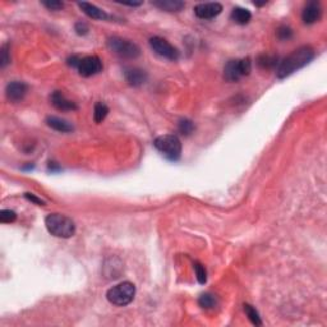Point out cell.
Masks as SVG:
<instances>
[{
    "instance_id": "22",
    "label": "cell",
    "mask_w": 327,
    "mask_h": 327,
    "mask_svg": "<svg viewBox=\"0 0 327 327\" xmlns=\"http://www.w3.org/2000/svg\"><path fill=\"white\" fill-rule=\"evenodd\" d=\"M178 129H179V132L183 134V136H189L191 133H193L194 124H193V122H192V120L182 119L179 122Z\"/></svg>"
},
{
    "instance_id": "8",
    "label": "cell",
    "mask_w": 327,
    "mask_h": 327,
    "mask_svg": "<svg viewBox=\"0 0 327 327\" xmlns=\"http://www.w3.org/2000/svg\"><path fill=\"white\" fill-rule=\"evenodd\" d=\"M150 46L153 51L156 52L160 57L165 58V59L169 60H178L179 58V51H178L177 47L173 46L169 41H167L165 38L158 37V36H155V37L150 38Z\"/></svg>"
},
{
    "instance_id": "2",
    "label": "cell",
    "mask_w": 327,
    "mask_h": 327,
    "mask_svg": "<svg viewBox=\"0 0 327 327\" xmlns=\"http://www.w3.org/2000/svg\"><path fill=\"white\" fill-rule=\"evenodd\" d=\"M47 232L58 238H71L76 233V225L73 220L62 213H50L45 219Z\"/></svg>"
},
{
    "instance_id": "4",
    "label": "cell",
    "mask_w": 327,
    "mask_h": 327,
    "mask_svg": "<svg viewBox=\"0 0 327 327\" xmlns=\"http://www.w3.org/2000/svg\"><path fill=\"white\" fill-rule=\"evenodd\" d=\"M153 146L168 160L178 161L182 155V143L180 139L174 134H164L153 141Z\"/></svg>"
},
{
    "instance_id": "28",
    "label": "cell",
    "mask_w": 327,
    "mask_h": 327,
    "mask_svg": "<svg viewBox=\"0 0 327 327\" xmlns=\"http://www.w3.org/2000/svg\"><path fill=\"white\" fill-rule=\"evenodd\" d=\"M74 31H76L77 32V35H79V36H85V35H87L88 33V26H87V23H85V22H77L76 25H74Z\"/></svg>"
},
{
    "instance_id": "20",
    "label": "cell",
    "mask_w": 327,
    "mask_h": 327,
    "mask_svg": "<svg viewBox=\"0 0 327 327\" xmlns=\"http://www.w3.org/2000/svg\"><path fill=\"white\" fill-rule=\"evenodd\" d=\"M198 303L202 308L211 309L216 305V298L215 295L211 294V293H204V294H202L201 297H199Z\"/></svg>"
},
{
    "instance_id": "11",
    "label": "cell",
    "mask_w": 327,
    "mask_h": 327,
    "mask_svg": "<svg viewBox=\"0 0 327 327\" xmlns=\"http://www.w3.org/2000/svg\"><path fill=\"white\" fill-rule=\"evenodd\" d=\"M322 8L319 2H308L302 12V19L305 25H313L321 18Z\"/></svg>"
},
{
    "instance_id": "3",
    "label": "cell",
    "mask_w": 327,
    "mask_h": 327,
    "mask_svg": "<svg viewBox=\"0 0 327 327\" xmlns=\"http://www.w3.org/2000/svg\"><path fill=\"white\" fill-rule=\"evenodd\" d=\"M136 295V286L131 281H123L118 285L113 286L112 289L107 290L106 298L112 304L117 307H124L128 305Z\"/></svg>"
},
{
    "instance_id": "19",
    "label": "cell",
    "mask_w": 327,
    "mask_h": 327,
    "mask_svg": "<svg viewBox=\"0 0 327 327\" xmlns=\"http://www.w3.org/2000/svg\"><path fill=\"white\" fill-rule=\"evenodd\" d=\"M244 312L245 314H247V317H248L249 321H251L254 326H261L262 324L261 317H259V313L257 312V309L254 308L253 305L244 304Z\"/></svg>"
},
{
    "instance_id": "1",
    "label": "cell",
    "mask_w": 327,
    "mask_h": 327,
    "mask_svg": "<svg viewBox=\"0 0 327 327\" xmlns=\"http://www.w3.org/2000/svg\"><path fill=\"white\" fill-rule=\"evenodd\" d=\"M314 58V50L311 46L298 47L297 50L289 54L284 60H281L276 69L279 78H286L294 72L309 64Z\"/></svg>"
},
{
    "instance_id": "26",
    "label": "cell",
    "mask_w": 327,
    "mask_h": 327,
    "mask_svg": "<svg viewBox=\"0 0 327 327\" xmlns=\"http://www.w3.org/2000/svg\"><path fill=\"white\" fill-rule=\"evenodd\" d=\"M17 219V213L12 210H2L0 211V221L2 223H13Z\"/></svg>"
},
{
    "instance_id": "10",
    "label": "cell",
    "mask_w": 327,
    "mask_h": 327,
    "mask_svg": "<svg viewBox=\"0 0 327 327\" xmlns=\"http://www.w3.org/2000/svg\"><path fill=\"white\" fill-rule=\"evenodd\" d=\"M223 11L220 3H201L194 7V14L201 19H212Z\"/></svg>"
},
{
    "instance_id": "21",
    "label": "cell",
    "mask_w": 327,
    "mask_h": 327,
    "mask_svg": "<svg viewBox=\"0 0 327 327\" xmlns=\"http://www.w3.org/2000/svg\"><path fill=\"white\" fill-rule=\"evenodd\" d=\"M276 62H278V57H274V55H261L258 58L259 67L264 69H270L275 67Z\"/></svg>"
},
{
    "instance_id": "23",
    "label": "cell",
    "mask_w": 327,
    "mask_h": 327,
    "mask_svg": "<svg viewBox=\"0 0 327 327\" xmlns=\"http://www.w3.org/2000/svg\"><path fill=\"white\" fill-rule=\"evenodd\" d=\"M194 271H196L198 283L206 284V281H207V271H206V267H204L203 264L199 263V262H194Z\"/></svg>"
},
{
    "instance_id": "6",
    "label": "cell",
    "mask_w": 327,
    "mask_h": 327,
    "mask_svg": "<svg viewBox=\"0 0 327 327\" xmlns=\"http://www.w3.org/2000/svg\"><path fill=\"white\" fill-rule=\"evenodd\" d=\"M107 47L117 55L127 58V59H136L141 54V49L138 47V45L127 40V38L118 37V36L107 38Z\"/></svg>"
},
{
    "instance_id": "17",
    "label": "cell",
    "mask_w": 327,
    "mask_h": 327,
    "mask_svg": "<svg viewBox=\"0 0 327 327\" xmlns=\"http://www.w3.org/2000/svg\"><path fill=\"white\" fill-rule=\"evenodd\" d=\"M152 4L161 11L167 12H179L186 7V4L179 0H158V2H152Z\"/></svg>"
},
{
    "instance_id": "18",
    "label": "cell",
    "mask_w": 327,
    "mask_h": 327,
    "mask_svg": "<svg viewBox=\"0 0 327 327\" xmlns=\"http://www.w3.org/2000/svg\"><path fill=\"white\" fill-rule=\"evenodd\" d=\"M109 114V107L104 104V102H97L95 105V109H93V119L97 123H102L105 120V118Z\"/></svg>"
},
{
    "instance_id": "13",
    "label": "cell",
    "mask_w": 327,
    "mask_h": 327,
    "mask_svg": "<svg viewBox=\"0 0 327 327\" xmlns=\"http://www.w3.org/2000/svg\"><path fill=\"white\" fill-rule=\"evenodd\" d=\"M50 101H51L52 106L62 112H69V110H76L77 105L73 101L68 100L60 91H55L51 96H50Z\"/></svg>"
},
{
    "instance_id": "25",
    "label": "cell",
    "mask_w": 327,
    "mask_h": 327,
    "mask_svg": "<svg viewBox=\"0 0 327 327\" xmlns=\"http://www.w3.org/2000/svg\"><path fill=\"white\" fill-rule=\"evenodd\" d=\"M9 62H11V57H9V46L8 45H3V46H2V50H0V67L4 68Z\"/></svg>"
},
{
    "instance_id": "7",
    "label": "cell",
    "mask_w": 327,
    "mask_h": 327,
    "mask_svg": "<svg viewBox=\"0 0 327 327\" xmlns=\"http://www.w3.org/2000/svg\"><path fill=\"white\" fill-rule=\"evenodd\" d=\"M102 68H104V66H102L100 58L96 57V55H88V57H83L79 59L76 69L82 77H92L100 73Z\"/></svg>"
},
{
    "instance_id": "27",
    "label": "cell",
    "mask_w": 327,
    "mask_h": 327,
    "mask_svg": "<svg viewBox=\"0 0 327 327\" xmlns=\"http://www.w3.org/2000/svg\"><path fill=\"white\" fill-rule=\"evenodd\" d=\"M42 6L46 7L49 11H60L64 4L62 2H57V0H49V2H42Z\"/></svg>"
},
{
    "instance_id": "29",
    "label": "cell",
    "mask_w": 327,
    "mask_h": 327,
    "mask_svg": "<svg viewBox=\"0 0 327 327\" xmlns=\"http://www.w3.org/2000/svg\"><path fill=\"white\" fill-rule=\"evenodd\" d=\"M25 197H26V198L28 199V201L33 202V203L38 204V206H44V204H45V202L42 201V199H41V198H37V197H36L35 194H32V193H26V194H25Z\"/></svg>"
},
{
    "instance_id": "15",
    "label": "cell",
    "mask_w": 327,
    "mask_h": 327,
    "mask_svg": "<svg viewBox=\"0 0 327 327\" xmlns=\"http://www.w3.org/2000/svg\"><path fill=\"white\" fill-rule=\"evenodd\" d=\"M46 123L50 128H52L54 131H57V132H62V133H69V132L73 131V126H72V123H69L68 120L63 119V118L47 117Z\"/></svg>"
},
{
    "instance_id": "14",
    "label": "cell",
    "mask_w": 327,
    "mask_h": 327,
    "mask_svg": "<svg viewBox=\"0 0 327 327\" xmlns=\"http://www.w3.org/2000/svg\"><path fill=\"white\" fill-rule=\"evenodd\" d=\"M78 7L82 9V12L92 19H101V21H106L109 19V14L104 9L98 8L97 6L87 2H79Z\"/></svg>"
},
{
    "instance_id": "9",
    "label": "cell",
    "mask_w": 327,
    "mask_h": 327,
    "mask_svg": "<svg viewBox=\"0 0 327 327\" xmlns=\"http://www.w3.org/2000/svg\"><path fill=\"white\" fill-rule=\"evenodd\" d=\"M28 86L26 85L25 82L13 81L11 83H8L6 87V96L9 101L12 102H19L25 98V96L27 95Z\"/></svg>"
},
{
    "instance_id": "24",
    "label": "cell",
    "mask_w": 327,
    "mask_h": 327,
    "mask_svg": "<svg viewBox=\"0 0 327 327\" xmlns=\"http://www.w3.org/2000/svg\"><path fill=\"white\" fill-rule=\"evenodd\" d=\"M276 35H278V37L280 38L281 41L290 40V38L293 37V31L292 28L288 27V26H281V27H279L278 31H276Z\"/></svg>"
},
{
    "instance_id": "12",
    "label": "cell",
    "mask_w": 327,
    "mask_h": 327,
    "mask_svg": "<svg viewBox=\"0 0 327 327\" xmlns=\"http://www.w3.org/2000/svg\"><path fill=\"white\" fill-rule=\"evenodd\" d=\"M124 78L128 82V85L139 87L147 81V73L138 67H128L124 69Z\"/></svg>"
},
{
    "instance_id": "16",
    "label": "cell",
    "mask_w": 327,
    "mask_h": 327,
    "mask_svg": "<svg viewBox=\"0 0 327 327\" xmlns=\"http://www.w3.org/2000/svg\"><path fill=\"white\" fill-rule=\"evenodd\" d=\"M230 18H232L233 22H235L237 25L243 26L249 23V21H251L252 18V13L248 9L242 8V7H235V8H233Z\"/></svg>"
},
{
    "instance_id": "5",
    "label": "cell",
    "mask_w": 327,
    "mask_h": 327,
    "mask_svg": "<svg viewBox=\"0 0 327 327\" xmlns=\"http://www.w3.org/2000/svg\"><path fill=\"white\" fill-rule=\"evenodd\" d=\"M252 71V62L249 58L229 60L224 67V78L228 82H237L242 77L248 76Z\"/></svg>"
}]
</instances>
